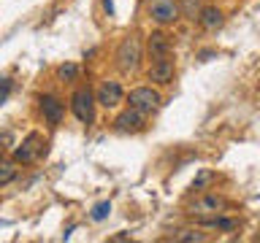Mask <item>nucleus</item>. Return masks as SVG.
Wrapping results in <instances>:
<instances>
[{"label": "nucleus", "instance_id": "f8f14e48", "mask_svg": "<svg viewBox=\"0 0 260 243\" xmlns=\"http://www.w3.org/2000/svg\"><path fill=\"white\" fill-rule=\"evenodd\" d=\"M146 52L152 54V60L154 57H168L171 54V38L162 30H154L149 35V40H146Z\"/></svg>", "mask_w": 260, "mask_h": 243}, {"label": "nucleus", "instance_id": "9d476101", "mask_svg": "<svg viewBox=\"0 0 260 243\" xmlns=\"http://www.w3.org/2000/svg\"><path fill=\"white\" fill-rule=\"evenodd\" d=\"M41 113H44L46 125L57 127V125L62 122V116H65V105H62L60 97H54V95H44V97H41Z\"/></svg>", "mask_w": 260, "mask_h": 243}, {"label": "nucleus", "instance_id": "1a4fd4ad", "mask_svg": "<svg viewBox=\"0 0 260 243\" xmlns=\"http://www.w3.org/2000/svg\"><path fill=\"white\" fill-rule=\"evenodd\" d=\"M174 70H176V65L171 60V54L168 57H154L146 76H149V81H154V84H171V81H174Z\"/></svg>", "mask_w": 260, "mask_h": 243}, {"label": "nucleus", "instance_id": "4be33fe9", "mask_svg": "<svg viewBox=\"0 0 260 243\" xmlns=\"http://www.w3.org/2000/svg\"><path fill=\"white\" fill-rule=\"evenodd\" d=\"M0 159H3V157H0Z\"/></svg>", "mask_w": 260, "mask_h": 243}, {"label": "nucleus", "instance_id": "dca6fc26", "mask_svg": "<svg viewBox=\"0 0 260 243\" xmlns=\"http://www.w3.org/2000/svg\"><path fill=\"white\" fill-rule=\"evenodd\" d=\"M171 240H176V243H203L206 235H203L201 230H179V232H174Z\"/></svg>", "mask_w": 260, "mask_h": 243}, {"label": "nucleus", "instance_id": "6ab92c4d", "mask_svg": "<svg viewBox=\"0 0 260 243\" xmlns=\"http://www.w3.org/2000/svg\"><path fill=\"white\" fill-rule=\"evenodd\" d=\"M109 214H111V202H109V200H103V202H98V206L92 208V214H89V216H92L95 222H103V219L109 216Z\"/></svg>", "mask_w": 260, "mask_h": 243}, {"label": "nucleus", "instance_id": "aec40b11", "mask_svg": "<svg viewBox=\"0 0 260 243\" xmlns=\"http://www.w3.org/2000/svg\"><path fill=\"white\" fill-rule=\"evenodd\" d=\"M11 87H14L11 78H8V76H0V103H6V97L11 95Z\"/></svg>", "mask_w": 260, "mask_h": 243}, {"label": "nucleus", "instance_id": "39448f33", "mask_svg": "<svg viewBox=\"0 0 260 243\" xmlns=\"http://www.w3.org/2000/svg\"><path fill=\"white\" fill-rule=\"evenodd\" d=\"M146 116H149V113H144V111H138V108H127L119 113L117 119H114V130H117V133H141V130H146Z\"/></svg>", "mask_w": 260, "mask_h": 243}, {"label": "nucleus", "instance_id": "f257e3e1", "mask_svg": "<svg viewBox=\"0 0 260 243\" xmlns=\"http://www.w3.org/2000/svg\"><path fill=\"white\" fill-rule=\"evenodd\" d=\"M95 105H98V97L89 87H79L71 95V111L81 125H92L95 122Z\"/></svg>", "mask_w": 260, "mask_h": 243}, {"label": "nucleus", "instance_id": "0eeeda50", "mask_svg": "<svg viewBox=\"0 0 260 243\" xmlns=\"http://www.w3.org/2000/svg\"><path fill=\"white\" fill-rule=\"evenodd\" d=\"M146 6H149V14L152 19L157 24H174L179 16H182V11H179V3H174V0H146Z\"/></svg>", "mask_w": 260, "mask_h": 243}, {"label": "nucleus", "instance_id": "a211bd4d", "mask_svg": "<svg viewBox=\"0 0 260 243\" xmlns=\"http://www.w3.org/2000/svg\"><path fill=\"white\" fill-rule=\"evenodd\" d=\"M57 76H60V81H76L79 68H76L73 62H65V65H60V68H57Z\"/></svg>", "mask_w": 260, "mask_h": 243}, {"label": "nucleus", "instance_id": "20e7f679", "mask_svg": "<svg viewBox=\"0 0 260 243\" xmlns=\"http://www.w3.org/2000/svg\"><path fill=\"white\" fill-rule=\"evenodd\" d=\"M44 138H41V133H30L24 141L14 149V159L22 162V165H32L41 154H44Z\"/></svg>", "mask_w": 260, "mask_h": 243}, {"label": "nucleus", "instance_id": "9b49d317", "mask_svg": "<svg viewBox=\"0 0 260 243\" xmlns=\"http://www.w3.org/2000/svg\"><path fill=\"white\" fill-rule=\"evenodd\" d=\"M198 219V227H209V230H219V232H233L239 230V219H231V216H195Z\"/></svg>", "mask_w": 260, "mask_h": 243}, {"label": "nucleus", "instance_id": "f3484780", "mask_svg": "<svg viewBox=\"0 0 260 243\" xmlns=\"http://www.w3.org/2000/svg\"><path fill=\"white\" fill-rule=\"evenodd\" d=\"M16 178V159L8 162V159H0V186L11 184Z\"/></svg>", "mask_w": 260, "mask_h": 243}, {"label": "nucleus", "instance_id": "6e6552de", "mask_svg": "<svg viewBox=\"0 0 260 243\" xmlns=\"http://www.w3.org/2000/svg\"><path fill=\"white\" fill-rule=\"evenodd\" d=\"M98 105H103V108H114V105H119L125 100V89H122L119 81H103L101 87H98Z\"/></svg>", "mask_w": 260, "mask_h": 243}, {"label": "nucleus", "instance_id": "f03ea898", "mask_svg": "<svg viewBox=\"0 0 260 243\" xmlns=\"http://www.w3.org/2000/svg\"><path fill=\"white\" fill-rule=\"evenodd\" d=\"M138 62H141V40H138L136 35H125L122 38V44L117 49V65H119V70H136L138 68Z\"/></svg>", "mask_w": 260, "mask_h": 243}, {"label": "nucleus", "instance_id": "7ed1b4c3", "mask_svg": "<svg viewBox=\"0 0 260 243\" xmlns=\"http://www.w3.org/2000/svg\"><path fill=\"white\" fill-rule=\"evenodd\" d=\"M127 105L144 111V113H152L162 105V97H160L157 89H152V87H136V89H130V95H127Z\"/></svg>", "mask_w": 260, "mask_h": 243}, {"label": "nucleus", "instance_id": "4468645a", "mask_svg": "<svg viewBox=\"0 0 260 243\" xmlns=\"http://www.w3.org/2000/svg\"><path fill=\"white\" fill-rule=\"evenodd\" d=\"M179 11H182L184 19L198 22V16L203 11V0H179Z\"/></svg>", "mask_w": 260, "mask_h": 243}, {"label": "nucleus", "instance_id": "ddd939ff", "mask_svg": "<svg viewBox=\"0 0 260 243\" xmlns=\"http://www.w3.org/2000/svg\"><path fill=\"white\" fill-rule=\"evenodd\" d=\"M198 24L203 30H217L219 24H222V11H219L217 6H203V11L198 16Z\"/></svg>", "mask_w": 260, "mask_h": 243}, {"label": "nucleus", "instance_id": "412c9836", "mask_svg": "<svg viewBox=\"0 0 260 243\" xmlns=\"http://www.w3.org/2000/svg\"><path fill=\"white\" fill-rule=\"evenodd\" d=\"M106 11H109V16L114 14V6H111V0H106Z\"/></svg>", "mask_w": 260, "mask_h": 243}, {"label": "nucleus", "instance_id": "2eb2a0df", "mask_svg": "<svg viewBox=\"0 0 260 243\" xmlns=\"http://www.w3.org/2000/svg\"><path fill=\"white\" fill-rule=\"evenodd\" d=\"M214 181H217V173H214V170H198V173H195V178H192V184H190V189H192V192H203V189H209Z\"/></svg>", "mask_w": 260, "mask_h": 243}, {"label": "nucleus", "instance_id": "423d86ee", "mask_svg": "<svg viewBox=\"0 0 260 243\" xmlns=\"http://www.w3.org/2000/svg\"><path fill=\"white\" fill-rule=\"evenodd\" d=\"M225 208H228L225 197H219V194H201V197H195L190 202L187 214H192V216H214V214H222Z\"/></svg>", "mask_w": 260, "mask_h": 243}]
</instances>
